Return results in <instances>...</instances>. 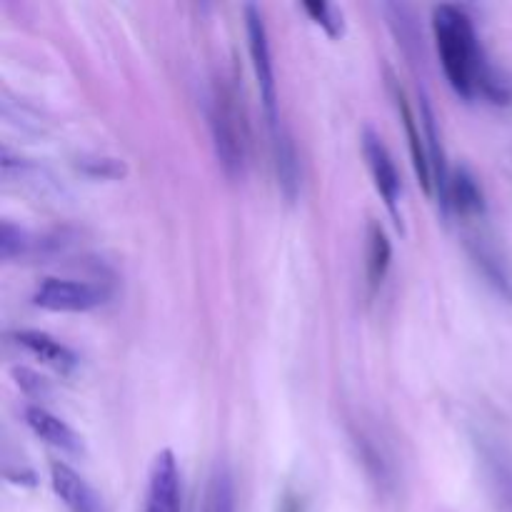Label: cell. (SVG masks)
Segmentation results:
<instances>
[{
  "mask_svg": "<svg viewBox=\"0 0 512 512\" xmlns=\"http://www.w3.org/2000/svg\"><path fill=\"white\" fill-rule=\"evenodd\" d=\"M105 298L108 293L100 285L68 278H45L33 293V303L50 313H90L100 308Z\"/></svg>",
  "mask_w": 512,
  "mask_h": 512,
  "instance_id": "4",
  "label": "cell"
},
{
  "mask_svg": "<svg viewBox=\"0 0 512 512\" xmlns=\"http://www.w3.org/2000/svg\"><path fill=\"white\" fill-rule=\"evenodd\" d=\"M210 133H213L215 155L230 178H240L248 163V128L238 108L233 90L223 83H215L208 103Z\"/></svg>",
  "mask_w": 512,
  "mask_h": 512,
  "instance_id": "2",
  "label": "cell"
},
{
  "mask_svg": "<svg viewBox=\"0 0 512 512\" xmlns=\"http://www.w3.org/2000/svg\"><path fill=\"white\" fill-rule=\"evenodd\" d=\"M50 485L68 512H108L103 495L70 465L50 463Z\"/></svg>",
  "mask_w": 512,
  "mask_h": 512,
  "instance_id": "7",
  "label": "cell"
},
{
  "mask_svg": "<svg viewBox=\"0 0 512 512\" xmlns=\"http://www.w3.org/2000/svg\"><path fill=\"white\" fill-rule=\"evenodd\" d=\"M245 33H248L250 63H253L255 80H258L260 100H263L270 128L275 130L278 128V90H275L273 55H270L268 28H265L263 13L255 5H245Z\"/></svg>",
  "mask_w": 512,
  "mask_h": 512,
  "instance_id": "3",
  "label": "cell"
},
{
  "mask_svg": "<svg viewBox=\"0 0 512 512\" xmlns=\"http://www.w3.org/2000/svg\"><path fill=\"white\" fill-rule=\"evenodd\" d=\"M280 512H303V508H300V503L295 498H285Z\"/></svg>",
  "mask_w": 512,
  "mask_h": 512,
  "instance_id": "18",
  "label": "cell"
},
{
  "mask_svg": "<svg viewBox=\"0 0 512 512\" xmlns=\"http://www.w3.org/2000/svg\"><path fill=\"white\" fill-rule=\"evenodd\" d=\"M183 488L173 450H160L150 463L143 512H180Z\"/></svg>",
  "mask_w": 512,
  "mask_h": 512,
  "instance_id": "6",
  "label": "cell"
},
{
  "mask_svg": "<svg viewBox=\"0 0 512 512\" xmlns=\"http://www.w3.org/2000/svg\"><path fill=\"white\" fill-rule=\"evenodd\" d=\"M433 33L438 45L440 65L445 70L450 88L463 98L485 95L493 100H505V85L493 78L490 65L485 63L483 48L475 35L473 20L458 5H440L433 13Z\"/></svg>",
  "mask_w": 512,
  "mask_h": 512,
  "instance_id": "1",
  "label": "cell"
},
{
  "mask_svg": "<svg viewBox=\"0 0 512 512\" xmlns=\"http://www.w3.org/2000/svg\"><path fill=\"white\" fill-rule=\"evenodd\" d=\"M445 208H453L463 218H475L485 213V195L478 185V178L468 168H458L450 175L448 183V200Z\"/></svg>",
  "mask_w": 512,
  "mask_h": 512,
  "instance_id": "11",
  "label": "cell"
},
{
  "mask_svg": "<svg viewBox=\"0 0 512 512\" xmlns=\"http://www.w3.org/2000/svg\"><path fill=\"white\" fill-rule=\"evenodd\" d=\"M273 150H275V170H278V183L285 198L293 203L298 198L300 190V163L298 150H295L293 140L283 128L273 130Z\"/></svg>",
  "mask_w": 512,
  "mask_h": 512,
  "instance_id": "12",
  "label": "cell"
},
{
  "mask_svg": "<svg viewBox=\"0 0 512 512\" xmlns=\"http://www.w3.org/2000/svg\"><path fill=\"white\" fill-rule=\"evenodd\" d=\"M390 258H393V248H390L388 235H385L383 225L373 220L368 225V285L373 293L383 285L385 275H388Z\"/></svg>",
  "mask_w": 512,
  "mask_h": 512,
  "instance_id": "14",
  "label": "cell"
},
{
  "mask_svg": "<svg viewBox=\"0 0 512 512\" xmlns=\"http://www.w3.org/2000/svg\"><path fill=\"white\" fill-rule=\"evenodd\" d=\"M390 88H393L395 95V105L400 110V118H403L405 125V135H408V143H410V155H413V165H415V173H418L420 185L428 195H435L433 188V168H430V155H428V140H425V130L418 128V120H415L413 110H410L408 98H405L403 88L390 78Z\"/></svg>",
  "mask_w": 512,
  "mask_h": 512,
  "instance_id": "8",
  "label": "cell"
},
{
  "mask_svg": "<svg viewBox=\"0 0 512 512\" xmlns=\"http://www.w3.org/2000/svg\"><path fill=\"white\" fill-rule=\"evenodd\" d=\"M303 8L305 13L330 35V38H338V35L343 33V18H340L338 10H335L333 5L318 3V0H315V3H305Z\"/></svg>",
  "mask_w": 512,
  "mask_h": 512,
  "instance_id": "16",
  "label": "cell"
},
{
  "mask_svg": "<svg viewBox=\"0 0 512 512\" xmlns=\"http://www.w3.org/2000/svg\"><path fill=\"white\" fill-rule=\"evenodd\" d=\"M35 248V240L30 238L25 230L15 228L13 223H8L5 220L3 225H0V258L3 260H18V258H28L30 253H33Z\"/></svg>",
  "mask_w": 512,
  "mask_h": 512,
  "instance_id": "15",
  "label": "cell"
},
{
  "mask_svg": "<svg viewBox=\"0 0 512 512\" xmlns=\"http://www.w3.org/2000/svg\"><path fill=\"white\" fill-rule=\"evenodd\" d=\"M25 423L33 430L35 438L43 440L50 448L60 450V453L78 455L83 450V443H80V435L70 428L65 420H60L58 415H53L50 410L40 408V405H30L25 410Z\"/></svg>",
  "mask_w": 512,
  "mask_h": 512,
  "instance_id": "10",
  "label": "cell"
},
{
  "mask_svg": "<svg viewBox=\"0 0 512 512\" xmlns=\"http://www.w3.org/2000/svg\"><path fill=\"white\" fill-rule=\"evenodd\" d=\"M363 155L365 163H368L370 175H373L375 190L380 193V198L388 205L390 215L395 218V223L400 225V195H403V183H400V173L395 168V160L390 155V150L385 148V143L380 140L378 133L373 130H365L363 133Z\"/></svg>",
  "mask_w": 512,
  "mask_h": 512,
  "instance_id": "5",
  "label": "cell"
},
{
  "mask_svg": "<svg viewBox=\"0 0 512 512\" xmlns=\"http://www.w3.org/2000/svg\"><path fill=\"white\" fill-rule=\"evenodd\" d=\"M85 173L95 175V178H123L125 175V165L115 158H95V160H85L83 163Z\"/></svg>",
  "mask_w": 512,
  "mask_h": 512,
  "instance_id": "17",
  "label": "cell"
},
{
  "mask_svg": "<svg viewBox=\"0 0 512 512\" xmlns=\"http://www.w3.org/2000/svg\"><path fill=\"white\" fill-rule=\"evenodd\" d=\"M15 343L60 375H73L75 368H78V355L68 345H63L48 333H40V330H18L15 333Z\"/></svg>",
  "mask_w": 512,
  "mask_h": 512,
  "instance_id": "9",
  "label": "cell"
},
{
  "mask_svg": "<svg viewBox=\"0 0 512 512\" xmlns=\"http://www.w3.org/2000/svg\"><path fill=\"white\" fill-rule=\"evenodd\" d=\"M235 478L228 463L218 460L208 475V485H205L203 512H235Z\"/></svg>",
  "mask_w": 512,
  "mask_h": 512,
  "instance_id": "13",
  "label": "cell"
}]
</instances>
